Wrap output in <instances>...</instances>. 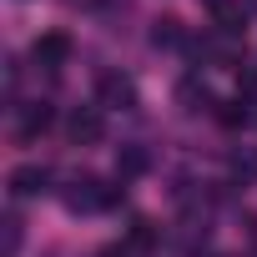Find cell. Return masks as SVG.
I'll return each instance as SVG.
<instances>
[{
    "mask_svg": "<svg viewBox=\"0 0 257 257\" xmlns=\"http://www.w3.org/2000/svg\"><path fill=\"white\" fill-rule=\"evenodd\" d=\"M36 61H41L46 71L66 66V61H71V36H66V31H51V36H41V41H36Z\"/></svg>",
    "mask_w": 257,
    "mask_h": 257,
    "instance_id": "6da1fadb",
    "label": "cell"
},
{
    "mask_svg": "<svg viewBox=\"0 0 257 257\" xmlns=\"http://www.w3.org/2000/svg\"><path fill=\"white\" fill-rule=\"evenodd\" d=\"M96 96H101L106 106H137V91H132V81H126V76H116V71H106V76L96 81Z\"/></svg>",
    "mask_w": 257,
    "mask_h": 257,
    "instance_id": "7a4b0ae2",
    "label": "cell"
},
{
    "mask_svg": "<svg viewBox=\"0 0 257 257\" xmlns=\"http://www.w3.org/2000/svg\"><path fill=\"white\" fill-rule=\"evenodd\" d=\"M46 182H51L46 167H16L11 172V192L16 197H36V192H46Z\"/></svg>",
    "mask_w": 257,
    "mask_h": 257,
    "instance_id": "3957f363",
    "label": "cell"
},
{
    "mask_svg": "<svg viewBox=\"0 0 257 257\" xmlns=\"http://www.w3.org/2000/svg\"><path fill=\"white\" fill-rule=\"evenodd\" d=\"M71 142H101V111L81 106V111L71 116Z\"/></svg>",
    "mask_w": 257,
    "mask_h": 257,
    "instance_id": "277c9868",
    "label": "cell"
},
{
    "mask_svg": "<svg viewBox=\"0 0 257 257\" xmlns=\"http://www.w3.org/2000/svg\"><path fill=\"white\" fill-rule=\"evenodd\" d=\"M46 126H51V106L41 101V106H31V111L21 116V137L31 142V137H41V132H46Z\"/></svg>",
    "mask_w": 257,
    "mask_h": 257,
    "instance_id": "5b68a950",
    "label": "cell"
},
{
    "mask_svg": "<svg viewBox=\"0 0 257 257\" xmlns=\"http://www.w3.org/2000/svg\"><path fill=\"white\" fill-rule=\"evenodd\" d=\"M152 41H157V46H177V41H182V21H172V16H167V21H157Z\"/></svg>",
    "mask_w": 257,
    "mask_h": 257,
    "instance_id": "8992f818",
    "label": "cell"
},
{
    "mask_svg": "<svg viewBox=\"0 0 257 257\" xmlns=\"http://www.w3.org/2000/svg\"><path fill=\"white\" fill-rule=\"evenodd\" d=\"M142 167H147V152H142V147H132V152H121V162H116V172H121V177H137Z\"/></svg>",
    "mask_w": 257,
    "mask_h": 257,
    "instance_id": "52a82bcc",
    "label": "cell"
},
{
    "mask_svg": "<svg viewBox=\"0 0 257 257\" xmlns=\"http://www.w3.org/2000/svg\"><path fill=\"white\" fill-rule=\"evenodd\" d=\"M232 172H237L242 182H257V152H247V157H237V162H232Z\"/></svg>",
    "mask_w": 257,
    "mask_h": 257,
    "instance_id": "ba28073f",
    "label": "cell"
},
{
    "mask_svg": "<svg viewBox=\"0 0 257 257\" xmlns=\"http://www.w3.org/2000/svg\"><path fill=\"white\" fill-rule=\"evenodd\" d=\"M132 247H152V222H132Z\"/></svg>",
    "mask_w": 257,
    "mask_h": 257,
    "instance_id": "9c48e42d",
    "label": "cell"
},
{
    "mask_svg": "<svg viewBox=\"0 0 257 257\" xmlns=\"http://www.w3.org/2000/svg\"><path fill=\"white\" fill-rule=\"evenodd\" d=\"M217 116H222V121H227V126H237V121H247V111H242V106H237V101H227V106H222V111H217Z\"/></svg>",
    "mask_w": 257,
    "mask_h": 257,
    "instance_id": "30bf717a",
    "label": "cell"
},
{
    "mask_svg": "<svg viewBox=\"0 0 257 257\" xmlns=\"http://www.w3.org/2000/svg\"><path fill=\"white\" fill-rule=\"evenodd\" d=\"M242 11H247V16H252V11H257V0H242Z\"/></svg>",
    "mask_w": 257,
    "mask_h": 257,
    "instance_id": "8fae6325",
    "label": "cell"
}]
</instances>
